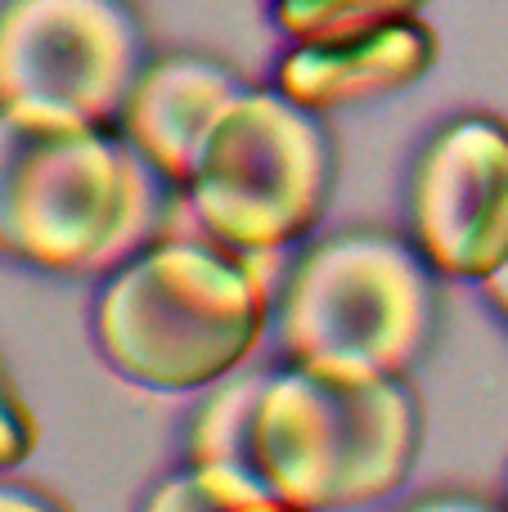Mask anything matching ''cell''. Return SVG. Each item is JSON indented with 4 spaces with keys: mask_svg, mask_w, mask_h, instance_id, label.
I'll return each instance as SVG.
<instances>
[{
    "mask_svg": "<svg viewBox=\"0 0 508 512\" xmlns=\"http://www.w3.org/2000/svg\"><path fill=\"white\" fill-rule=\"evenodd\" d=\"M257 252L167 239L99 297V346L135 382L189 391L234 373L261 342L270 292Z\"/></svg>",
    "mask_w": 508,
    "mask_h": 512,
    "instance_id": "1",
    "label": "cell"
},
{
    "mask_svg": "<svg viewBox=\"0 0 508 512\" xmlns=\"http://www.w3.org/2000/svg\"><path fill=\"white\" fill-rule=\"evenodd\" d=\"M261 468L279 499L315 512L392 495L419 450V414L396 378H329L297 364L261 400Z\"/></svg>",
    "mask_w": 508,
    "mask_h": 512,
    "instance_id": "2",
    "label": "cell"
},
{
    "mask_svg": "<svg viewBox=\"0 0 508 512\" xmlns=\"http://www.w3.org/2000/svg\"><path fill=\"white\" fill-rule=\"evenodd\" d=\"M428 279L410 248L383 234L320 243L284 297V342L329 378H396L428 337Z\"/></svg>",
    "mask_w": 508,
    "mask_h": 512,
    "instance_id": "3",
    "label": "cell"
},
{
    "mask_svg": "<svg viewBox=\"0 0 508 512\" xmlns=\"http://www.w3.org/2000/svg\"><path fill=\"white\" fill-rule=\"evenodd\" d=\"M324 189L329 144L311 108L284 90H243L207 140L189 180V207L207 239L261 256L320 221Z\"/></svg>",
    "mask_w": 508,
    "mask_h": 512,
    "instance_id": "4",
    "label": "cell"
},
{
    "mask_svg": "<svg viewBox=\"0 0 508 512\" xmlns=\"http://www.w3.org/2000/svg\"><path fill=\"white\" fill-rule=\"evenodd\" d=\"M140 27L122 0H9L0 99L23 135L95 131L135 90Z\"/></svg>",
    "mask_w": 508,
    "mask_h": 512,
    "instance_id": "5",
    "label": "cell"
},
{
    "mask_svg": "<svg viewBox=\"0 0 508 512\" xmlns=\"http://www.w3.org/2000/svg\"><path fill=\"white\" fill-rule=\"evenodd\" d=\"M144 167L95 131L45 135L9 176L5 243L41 270H104L144 234Z\"/></svg>",
    "mask_w": 508,
    "mask_h": 512,
    "instance_id": "6",
    "label": "cell"
},
{
    "mask_svg": "<svg viewBox=\"0 0 508 512\" xmlns=\"http://www.w3.org/2000/svg\"><path fill=\"white\" fill-rule=\"evenodd\" d=\"M414 234L441 274L486 279L508 261V122L459 117L414 171Z\"/></svg>",
    "mask_w": 508,
    "mask_h": 512,
    "instance_id": "7",
    "label": "cell"
},
{
    "mask_svg": "<svg viewBox=\"0 0 508 512\" xmlns=\"http://www.w3.org/2000/svg\"><path fill=\"white\" fill-rule=\"evenodd\" d=\"M239 95L243 81L230 68L194 59V54H176V59H158L140 72L135 90L122 104V122L131 144L162 176L189 185L216 122Z\"/></svg>",
    "mask_w": 508,
    "mask_h": 512,
    "instance_id": "8",
    "label": "cell"
},
{
    "mask_svg": "<svg viewBox=\"0 0 508 512\" xmlns=\"http://www.w3.org/2000/svg\"><path fill=\"white\" fill-rule=\"evenodd\" d=\"M437 63V32L423 18H405L374 36L333 45H297L279 68V90L293 104L311 108H342L356 99L392 95L419 81Z\"/></svg>",
    "mask_w": 508,
    "mask_h": 512,
    "instance_id": "9",
    "label": "cell"
},
{
    "mask_svg": "<svg viewBox=\"0 0 508 512\" xmlns=\"http://www.w3.org/2000/svg\"><path fill=\"white\" fill-rule=\"evenodd\" d=\"M275 373H252V378H239L230 387H221L207 409L194 423V463L203 468H221L230 477L248 481V486L275 495V486L266 481V468H261V400H266V387Z\"/></svg>",
    "mask_w": 508,
    "mask_h": 512,
    "instance_id": "10",
    "label": "cell"
},
{
    "mask_svg": "<svg viewBox=\"0 0 508 512\" xmlns=\"http://www.w3.org/2000/svg\"><path fill=\"white\" fill-rule=\"evenodd\" d=\"M423 5L428 0H279L275 14L297 45H333L419 18Z\"/></svg>",
    "mask_w": 508,
    "mask_h": 512,
    "instance_id": "11",
    "label": "cell"
},
{
    "mask_svg": "<svg viewBox=\"0 0 508 512\" xmlns=\"http://www.w3.org/2000/svg\"><path fill=\"white\" fill-rule=\"evenodd\" d=\"M261 499H279V495H266V490L248 486V481L230 477L221 468H194L185 477L167 481L158 495L149 499V512H239L248 504H261Z\"/></svg>",
    "mask_w": 508,
    "mask_h": 512,
    "instance_id": "12",
    "label": "cell"
},
{
    "mask_svg": "<svg viewBox=\"0 0 508 512\" xmlns=\"http://www.w3.org/2000/svg\"><path fill=\"white\" fill-rule=\"evenodd\" d=\"M0 512H59L54 504H45V499H36L32 490H18L9 486L5 495H0Z\"/></svg>",
    "mask_w": 508,
    "mask_h": 512,
    "instance_id": "13",
    "label": "cell"
},
{
    "mask_svg": "<svg viewBox=\"0 0 508 512\" xmlns=\"http://www.w3.org/2000/svg\"><path fill=\"white\" fill-rule=\"evenodd\" d=\"M482 288H486V297H491L495 306H500L504 315H508V261H504L495 274H486V279H482Z\"/></svg>",
    "mask_w": 508,
    "mask_h": 512,
    "instance_id": "14",
    "label": "cell"
},
{
    "mask_svg": "<svg viewBox=\"0 0 508 512\" xmlns=\"http://www.w3.org/2000/svg\"><path fill=\"white\" fill-rule=\"evenodd\" d=\"M410 512H491V508L473 504V499H432V504H419Z\"/></svg>",
    "mask_w": 508,
    "mask_h": 512,
    "instance_id": "15",
    "label": "cell"
},
{
    "mask_svg": "<svg viewBox=\"0 0 508 512\" xmlns=\"http://www.w3.org/2000/svg\"><path fill=\"white\" fill-rule=\"evenodd\" d=\"M239 512H315V508H302V504H288V499H261V504H248Z\"/></svg>",
    "mask_w": 508,
    "mask_h": 512,
    "instance_id": "16",
    "label": "cell"
}]
</instances>
